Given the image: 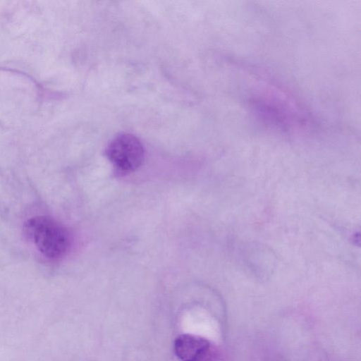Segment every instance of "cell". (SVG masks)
Masks as SVG:
<instances>
[{
  "label": "cell",
  "instance_id": "3957f363",
  "mask_svg": "<svg viewBox=\"0 0 361 361\" xmlns=\"http://www.w3.org/2000/svg\"><path fill=\"white\" fill-rule=\"evenodd\" d=\"M174 351L182 361H203L209 356L211 343L203 337L184 334L176 338Z\"/></svg>",
  "mask_w": 361,
  "mask_h": 361
},
{
  "label": "cell",
  "instance_id": "6da1fadb",
  "mask_svg": "<svg viewBox=\"0 0 361 361\" xmlns=\"http://www.w3.org/2000/svg\"><path fill=\"white\" fill-rule=\"evenodd\" d=\"M24 232L38 251L49 259L62 257L70 246V236L66 228L54 219L37 216L24 224Z\"/></svg>",
  "mask_w": 361,
  "mask_h": 361
},
{
  "label": "cell",
  "instance_id": "7a4b0ae2",
  "mask_svg": "<svg viewBox=\"0 0 361 361\" xmlns=\"http://www.w3.org/2000/svg\"><path fill=\"white\" fill-rule=\"evenodd\" d=\"M106 154L118 170L128 173L141 165L145 152L137 137L130 133H121L110 142Z\"/></svg>",
  "mask_w": 361,
  "mask_h": 361
}]
</instances>
